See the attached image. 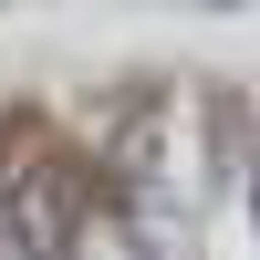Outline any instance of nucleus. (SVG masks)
<instances>
[{"mask_svg": "<svg viewBox=\"0 0 260 260\" xmlns=\"http://www.w3.org/2000/svg\"><path fill=\"white\" fill-rule=\"evenodd\" d=\"M250 229H260V177H250Z\"/></svg>", "mask_w": 260, "mask_h": 260, "instance_id": "obj_1", "label": "nucleus"}]
</instances>
